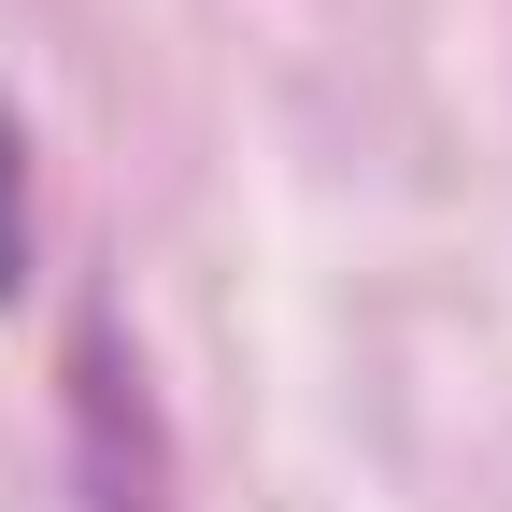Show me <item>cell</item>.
<instances>
[{"instance_id": "obj_2", "label": "cell", "mask_w": 512, "mask_h": 512, "mask_svg": "<svg viewBox=\"0 0 512 512\" xmlns=\"http://www.w3.org/2000/svg\"><path fill=\"white\" fill-rule=\"evenodd\" d=\"M29 285V128L0 114V299Z\"/></svg>"}, {"instance_id": "obj_1", "label": "cell", "mask_w": 512, "mask_h": 512, "mask_svg": "<svg viewBox=\"0 0 512 512\" xmlns=\"http://www.w3.org/2000/svg\"><path fill=\"white\" fill-rule=\"evenodd\" d=\"M72 441H86V498H100V512H157V498H171L157 399H143V356L114 342V313L72 328Z\"/></svg>"}]
</instances>
